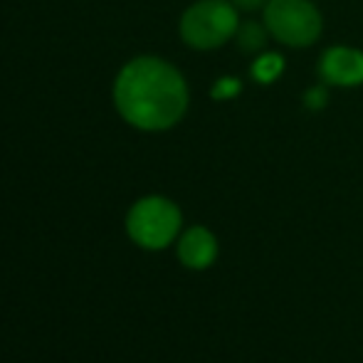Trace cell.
I'll list each match as a JSON object with an SVG mask.
<instances>
[{"mask_svg":"<svg viewBox=\"0 0 363 363\" xmlns=\"http://www.w3.org/2000/svg\"><path fill=\"white\" fill-rule=\"evenodd\" d=\"M218 257V240L208 228L186 230L178 240V259L186 264L188 269H206L216 262Z\"/></svg>","mask_w":363,"mask_h":363,"instance_id":"6","label":"cell"},{"mask_svg":"<svg viewBox=\"0 0 363 363\" xmlns=\"http://www.w3.org/2000/svg\"><path fill=\"white\" fill-rule=\"evenodd\" d=\"M181 211L163 196H148L134 203L126 216V230L136 245L146 250H163L181 233Z\"/></svg>","mask_w":363,"mask_h":363,"instance_id":"3","label":"cell"},{"mask_svg":"<svg viewBox=\"0 0 363 363\" xmlns=\"http://www.w3.org/2000/svg\"><path fill=\"white\" fill-rule=\"evenodd\" d=\"M319 77L331 86L363 84V52L346 45L329 48L319 60Z\"/></svg>","mask_w":363,"mask_h":363,"instance_id":"5","label":"cell"},{"mask_svg":"<svg viewBox=\"0 0 363 363\" xmlns=\"http://www.w3.org/2000/svg\"><path fill=\"white\" fill-rule=\"evenodd\" d=\"M282 72H284V60L274 52H262L252 65V77L257 82H262V84L274 82Z\"/></svg>","mask_w":363,"mask_h":363,"instance_id":"8","label":"cell"},{"mask_svg":"<svg viewBox=\"0 0 363 363\" xmlns=\"http://www.w3.org/2000/svg\"><path fill=\"white\" fill-rule=\"evenodd\" d=\"M240 28L238 8L228 0H198L183 13L181 38L196 50H216L235 38Z\"/></svg>","mask_w":363,"mask_h":363,"instance_id":"2","label":"cell"},{"mask_svg":"<svg viewBox=\"0 0 363 363\" xmlns=\"http://www.w3.org/2000/svg\"><path fill=\"white\" fill-rule=\"evenodd\" d=\"M269 35L289 48H309L321 35V13L311 0H269L264 5Z\"/></svg>","mask_w":363,"mask_h":363,"instance_id":"4","label":"cell"},{"mask_svg":"<svg viewBox=\"0 0 363 363\" xmlns=\"http://www.w3.org/2000/svg\"><path fill=\"white\" fill-rule=\"evenodd\" d=\"M326 104V91L321 89V86H314V89L306 94V106H311V109H319V106Z\"/></svg>","mask_w":363,"mask_h":363,"instance_id":"10","label":"cell"},{"mask_svg":"<svg viewBox=\"0 0 363 363\" xmlns=\"http://www.w3.org/2000/svg\"><path fill=\"white\" fill-rule=\"evenodd\" d=\"M240 91V82L238 79H230V77H225V79H220L218 84H216V89H213V94L218 96H223V99H228V96H235Z\"/></svg>","mask_w":363,"mask_h":363,"instance_id":"9","label":"cell"},{"mask_svg":"<svg viewBox=\"0 0 363 363\" xmlns=\"http://www.w3.org/2000/svg\"><path fill=\"white\" fill-rule=\"evenodd\" d=\"M238 10H257L262 5H267L269 0H230Z\"/></svg>","mask_w":363,"mask_h":363,"instance_id":"11","label":"cell"},{"mask_svg":"<svg viewBox=\"0 0 363 363\" xmlns=\"http://www.w3.org/2000/svg\"><path fill=\"white\" fill-rule=\"evenodd\" d=\"M114 104L136 129L163 131L186 114L188 86L183 74L166 60L136 57L116 77Z\"/></svg>","mask_w":363,"mask_h":363,"instance_id":"1","label":"cell"},{"mask_svg":"<svg viewBox=\"0 0 363 363\" xmlns=\"http://www.w3.org/2000/svg\"><path fill=\"white\" fill-rule=\"evenodd\" d=\"M267 35H269L267 25L257 23V20H247V23H242L238 28L235 40H238L242 52H259L264 48V43H267Z\"/></svg>","mask_w":363,"mask_h":363,"instance_id":"7","label":"cell"}]
</instances>
